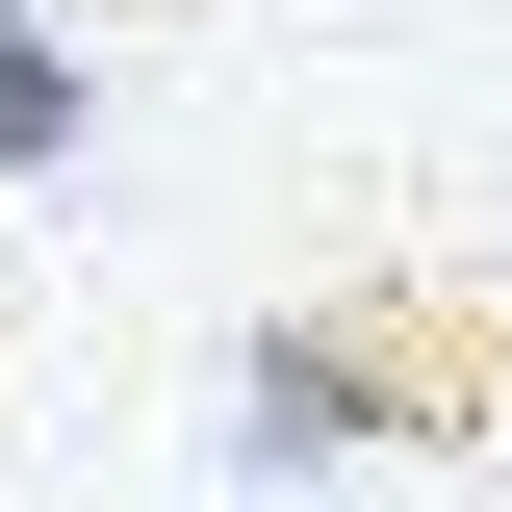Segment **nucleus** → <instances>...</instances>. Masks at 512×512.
I'll return each mask as SVG.
<instances>
[{"instance_id":"1","label":"nucleus","mask_w":512,"mask_h":512,"mask_svg":"<svg viewBox=\"0 0 512 512\" xmlns=\"http://www.w3.org/2000/svg\"><path fill=\"white\" fill-rule=\"evenodd\" d=\"M461 436H487V308H461V282H333V308H256V333H231V410H205V461H231V487L461 461Z\"/></svg>"},{"instance_id":"2","label":"nucleus","mask_w":512,"mask_h":512,"mask_svg":"<svg viewBox=\"0 0 512 512\" xmlns=\"http://www.w3.org/2000/svg\"><path fill=\"white\" fill-rule=\"evenodd\" d=\"M77 154H103V52H77V26H26V52H0V205H52Z\"/></svg>"},{"instance_id":"3","label":"nucleus","mask_w":512,"mask_h":512,"mask_svg":"<svg viewBox=\"0 0 512 512\" xmlns=\"http://www.w3.org/2000/svg\"><path fill=\"white\" fill-rule=\"evenodd\" d=\"M26 26H52V0H0V52H26Z\"/></svg>"}]
</instances>
